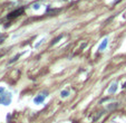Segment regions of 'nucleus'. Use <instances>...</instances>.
Returning a JSON list of instances; mask_svg holds the SVG:
<instances>
[{"label":"nucleus","mask_w":126,"mask_h":123,"mask_svg":"<svg viewBox=\"0 0 126 123\" xmlns=\"http://www.w3.org/2000/svg\"><path fill=\"white\" fill-rule=\"evenodd\" d=\"M11 99H12V95H11V93L2 94V95H1V97H0V104L9 105L11 103Z\"/></svg>","instance_id":"1"},{"label":"nucleus","mask_w":126,"mask_h":123,"mask_svg":"<svg viewBox=\"0 0 126 123\" xmlns=\"http://www.w3.org/2000/svg\"><path fill=\"white\" fill-rule=\"evenodd\" d=\"M22 12H24V9L20 8L18 9V10H15L12 11L11 13H9L8 15V19H13V18H17L18 16H20V15H22Z\"/></svg>","instance_id":"2"},{"label":"nucleus","mask_w":126,"mask_h":123,"mask_svg":"<svg viewBox=\"0 0 126 123\" xmlns=\"http://www.w3.org/2000/svg\"><path fill=\"white\" fill-rule=\"evenodd\" d=\"M45 97H46V95H38V96H36L34 99V103L35 104H41V103L45 101Z\"/></svg>","instance_id":"3"},{"label":"nucleus","mask_w":126,"mask_h":123,"mask_svg":"<svg viewBox=\"0 0 126 123\" xmlns=\"http://www.w3.org/2000/svg\"><path fill=\"white\" fill-rule=\"evenodd\" d=\"M107 45H108V38L106 37V38H104V39H103L102 44L98 46V50H100V52H102V50H104L106 47H107Z\"/></svg>","instance_id":"4"},{"label":"nucleus","mask_w":126,"mask_h":123,"mask_svg":"<svg viewBox=\"0 0 126 123\" xmlns=\"http://www.w3.org/2000/svg\"><path fill=\"white\" fill-rule=\"evenodd\" d=\"M117 86H118V84L116 83V82H114L112 85H110V87L108 89V93H110V94H113V93H115L116 91H117Z\"/></svg>","instance_id":"5"},{"label":"nucleus","mask_w":126,"mask_h":123,"mask_svg":"<svg viewBox=\"0 0 126 123\" xmlns=\"http://www.w3.org/2000/svg\"><path fill=\"white\" fill-rule=\"evenodd\" d=\"M69 95V91H67V89H64V91L60 92V96L63 97V99H65V97H68Z\"/></svg>","instance_id":"6"},{"label":"nucleus","mask_w":126,"mask_h":123,"mask_svg":"<svg viewBox=\"0 0 126 123\" xmlns=\"http://www.w3.org/2000/svg\"><path fill=\"white\" fill-rule=\"evenodd\" d=\"M118 106H119L118 103H112V104L107 105V109L108 110H113V109H116V107H118Z\"/></svg>","instance_id":"7"},{"label":"nucleus","mask_w":126,"mask_h":123,"mask_svg":"<svg viewBox=\"0 0 126 123\" xmlns=\"http://www.w3.org/2000/svg\"><path fill=\"white\" fill-rule=\"evenodd\" d=\"M45 40H46V38H41V39H40L39 42H38L36 45H35V48H38V47H40V45H41L42 43L45 42Z\"/></svg>","instance_id":"8"},{"label":"nucleus","mask_w":126,"mask_h":123,"mask_svg":"<svg viewBox=\"0 0 126 123\" xmlns=\"http://www.w3.org/2000/svg\"><path fill=\"white\" fill-rule=\"evenodd\" d=\"M61 38H63V35H60V36H58V37H57V38H56V39H55V40H54V42H53V43H51V45H55V44H57V43H58V42H59V40H60V39H61Z\"/></svg>","instance_id":"9"},{"label":"nucleus","mask_w":126,"mask_h":123,"mask_svg":"<svg viewBox=\"0 0 126 123\" xmlns=\"http://www.w3.org/2000/svg\"><path fill=\"white\" fill-rule=\"evenodd\" d=\"M19 57H20V55H19V54H18V55H16V56H15V57H13L11 60H9V64H12V63H15V62H16V60L18 59Z\"/></svg>","instance_id":"10"},{"label":"nucleus","mask_w":126,"mask_h":123,"mask_svg":"<svg viewBox=\"0 0 126 123\" xmlns=\"http://www.w3.org/2000/svg\"><path fill=\"white\" fill-rule=\"evenodd\" d=\"M39 8H40V5H39V3H35V5L32 6V9H34V10H38Z\"/></svg>","instance_id":"11"},{"label":"nucleus","mask_w":126,"mask_h":123,"mask_svg":"<svg viewBox=\"0 0 126 123\" xmlns=\"http://www.w3.org/2000/svg\"><path fill=\"white\" fill-rule=\"evenodd\" d=\"M5 93V87L3 86H0V95H2Z\"/></svg>","instance_id":"12"}]
</instances>
